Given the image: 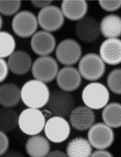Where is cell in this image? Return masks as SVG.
Masks as SVG:
<instances>
[{
	"label": "cell",
	"instance_id": "6da1fadb",
	"mask_svg": "<svg viewBox=\"0 0 121 157\" xmlns=\"http://www.w3.org/2000/svg\"><path fill=\"white\" fill-rule=\"evenodd\" d=\"M50 97L47 86L41 81L32 80L26 82L21 90V98L27 107L40 109L47 104Z\"/></svg>",
	"mask_w": 121,
	"mask_h": 157
},
{
	"label": "cell",
	"instance_id": "7a4b0ae2",
	"mask_svg": "<svg viewBox=\"0 0 121 157\" xmlns=\"http://www.w3.org/2000/svg\"><path fill=\"white\" fill-rule=\"evenodd\" d=\"M82 97L87 106L92 109H99L107 105L110 93L104 85L99 82H93L85 86Z\"/></svg>",
	"mask_w": 121,
	"mask_h": 157
},
{
	"label": "cell",
	"instance_id": "3957f363",
	"mask_svg": "<svg viewBox=\"0 0 121 157\" xmlns=\"http://www.w3.org/2000/svg\"><path fill=\"white\" fill-rule=\"evenodd\" d=\"M105 63L98 54L89 53L84 56L79 64V71L83 78L96 81L103 77L105 72Z\"/></svg>",
	"mask_w": 121,
	"mask_h": 157
},
{
	"label": "cell",
	"instance_id": "277c9868",
	"mask_svg": "<svg viewBox=\"0 0 121 157\" xmlns=\"http://www.w3.org/2000/svg\"><path fill=\"white\" fill-rule=\"evenodd\" d=\"M18 125L24 134L36 135L40 134L45 127V116L38 109H26L18 117Z\"/></svg>",
	"mask_w": 121,
	"mask_h": 157
},
{
	"label": "cell",
	"instance_id": "5b68a950",
	"mask_svg": "<svg viewBox=\"0 0 121 157\" xmlns=\"http://www.w3.org/2000/svg\"><path fill=\"white\" fill-rule=\"evenodd\" d=\"M75 100L68 92L56 90L50 94L46 107L54 116L65 117L74 109Z\"/></svg>",
	"mask_w": 121,
	"mask_h": 157
},
{
	"label": "cell",
	"instance_id": "8992f818",
	"mask_svg": "<svg viewBox=\"0 0 121 157\" xmlns=\"http://www.w3.org/2000/svg\"><path fill=\"white\" fill-rule=\"evenodd\" d=\"M58 64L51 56H42L34 61L32 67V75L36 80L44 83L54 80L57 76Z\"/></svg>",
	"mask_w": 121,
	"mask_h": 157
},
{
	"label": "cell",
	"instance_id": "52a82bcc",
	"mask_svg": "<svg viewBox=\"0 0 121 157\" xmlns=\"http://www.w3.org/2000/svg\"><path fill=\"white\" fill-rule=\"evenodd\" d=\"M87 138L92 146L96 149H106L113 144L114 131L105 123H98L89 129Z\"/></svg>",
	"mask_w": 121,
	"mask_h": 157
},
{
	"label": "cell",
	"instance_id": "ba28073f",
	"mask_svg": "<svg viewBox=\"0 0 121 157\" xmlns=\"http://www.w3.org/2000/svg\"><path fill=\"white\" fill-rule=\"evenodd\" d=\"M12 27L15 34L23 38L32 36L38 28L36 16L30 11H23L14 17Z\"/></svg>",
	"mask_w": 121,
	"mask_h": 157
},
{
	"label": "cell",
	"instance_id": "9c48e42d",
	"mask_svg": "<svg viewBox=\"0 0 121 157\" xmlns=\"http://www.w3.org/2000/svg\"><path fill=\"white\" fill-rule=\"evenodd\" d=\"M82 52L80 44L74 39L69 38L62 40L58 45L55 54L56 58L61 64L71 66L79 61Z\"/></svg>",
	"mask_w": 121,
	"mask_h": 157
},
{
	"label": "cell",
	"instance_id": "30bf717a",
	"mask_svg": "<svg viewBox=\"0 0 121 157\" xmlns=\"http://www.w3.org/2000/svg\"><path fill=\"white\" fill-rule=\"evenodd\" d=\"M38 17L40 27L47 32L59 30L64 23L62 11L55 6H49L42 9Z\"/></svg>",
	"mask_w": 121,
	"mask_h": 157
},
{
	"label": "cell",
	"instance_id": "8fae6325",
	"mask_svg": "<svg viewBox=\"0 0 121 157\" xmlns=\"http://www.w3.org/2000/svg\"><path fill=\"white\" fill-rule=\"evenodd\" d=\"M44 132L49 140L54 143H62L70 136V126L64 118L54 116L45 124Z\"/></svg>",
	"mask_w": 121,
	"mask_h": 157
},
{
	"label": "cell",
	"instance_id": "7c38bea8",
	"mask_svg": "<svg viewBox=\"0 0 121 157\" xmlns=\"http://www.w3.org/2000/svg\"><path fill=\"white\" fill-rule=\"evenodd\" d=\"M76 36L80 40L85 43H91L99 36L100 23L94 16H85L79 21L75 27Z\"/></svg>",
	"mask_w": 121,
	"mask_h": 157
},
{
	"label": "cell",
	"instance_id": "4fadbf2b",
	"mask_svg": "<svg viewBox=\"0 0 121 157\" xmlns=\"http://www.w3.org/2000/svg\"><path fill=\"white\" fill-rule=\"evenodd\" d=\"M71 124L75 129L83 132L90 128L93 125L95 115L92 109L85 106L74 108L69 115Z\"/></svg>",
	"mask_w": 121,
	"mask_h": 157
},
{
	"label": "cell",
	"instance_id": "5bb4252c",
	"mask_svg": "<svg viewBox=\"0 0 121 157\" xmlns=\"http://www.w3.org/2000/svg\"><path fill=\"white\" fill-rule=\"evenodd\" d=\"M56 82L61 89L68 92H73L81 86V75L76 68L71 66L65 67L58 72Z\"/></svg>",
	"mask_w": 121,
	"mask_h": 157
},
{
	"label": "cell",
	"instance_id": "9a60e30c",
	"mask_svg": "<svg viewBox=\"0 0 121 157\" xmlns=\"http://www.w3.org/2000/svg\"><path fill=\"white\" fill-rule=\"evenodd\" d=\"M31 46L36 55L46 56L54 52L56 46V40L50 33L41 30L33 36Z\"/></svg>",
	"mask_w": 121,
	"mask_h": 157
},
{
	"label": "cell",
	"instance_id": "2e32d148",
	"mask_svg": "<svg viewBox=\"0 0 121 157\" xmlns=\"http://www.w3.org/2000/svg\"><path fill=\"white\" fill-rule=\"evenodd\" d=\"M99 54L107 64L115 66L121 63V39L116 38L106 39L99 48Z\"/></svg>",
	"mask_w": 121,
	"mask_h": 157
},
{
	"label": "cell",
	"instance_id": "e0dca14e",
	"mask_svg": "<svg viewBox=\"0 0 121 157\" xmlns=\"http://www.w3.org/2000/svg\"><path fill=\"white\" fill-rule=\"evenodd\" d=\"M7 63L10 70L15 75H25L31 68L32 60L27 52L18 50L10 56Z\"/></svg>",
	"mask_w": 121,
	"mask_h": 157
},
{
	"label": "cell",
	"instance_id": "ac0fdd59",
	"mask_svg": "<svg viewBox=\"0 0 121 157\" xmlns=\"http://www.w3.org/2000/svg\"><path fill=\"white\" fill-rule=\"evenodd\" d=\"M61 9L64 15L69 20L77 21L85 17L88 10V5L85 1H63Z\"/></svg>",
	"mask_w": 121,
	"mask_h": 157
},
{
	"label": "cell",
	"instance_id": "d6986e66",
	"mask_svg": "<svg viewBox=\"0 0 121 157\" xmlns=\"http://www.w3.org/2000/svg\"><path fill=\"white\" fill-rule=\"evenodd\" d=\"M27 154L31 157L47 156L50 150V144L48 140L41 135H33L29 138L26 146Z\"/></svg>",
	"mask_w": 121,
	"mask_h": 157
},
{
	"label": "cell",
	"instance_id": "ffe728a7",
	"mask_svg": "<svg viewBox=\"0 0 121 157\" xmlns=\"http://www.w3.org/2000/svg\"><path fill=\"white\" fill-rule=\"evenodd\" d=\"M100 31L107 38H118L121 36V17L110 14L105 16L100 23Z\"/></svg>",
	"mask_w": 121,
	"mask_h": 157
},
{
	"label": "cell",
	"instance_id": "44dd1931",
	"mask_svg": "<svg viewBox=\"0 0 121 157\" xmlns=\"http://www.w3.org/2000/svg\"><path fill=\"white\" fill-rule=\"evenodd\" d=\"M0 91V103L4 107H14L20 102L21 91L15 84L4 83L1 86Z\"/></svg>",
	"mask_w": 121,
	"mask_h": 157
},
{
	"label": "cell",
	"instance_id": "7402d4cb",
	"mask_svg": "<svg viewBox=\"0 0 121 157\" xmlns=\"http://www.w3.org/2000/svg\"><path fill=\"white\" fill-rule=\"evenodd\" d=\"M93 149L89 140L84 138L76 137L69 142L67 147V154L69 157H90Z\"/></svg>",
	"mask_w": 121,
	"mask_h": 157
},
{
	"label": "cell",
	"instance_id": "603a6c76",
	"mask_svg": "<svg viewBox=\"0 0 121 157\" xmlns=\"http://www.w3.org/2000/svg\"><path fill=\"white\" fill-rule=\"evenodd\" d=\"M104 123L111 128L121 127V104L113 102L105 106L102 112Z\"/></svg>",
	"mask_w": 121,
	"mask_h": 157
},
{
	"label": "cell",
	"instance_id": "cb8c5ba5",
	"mask_svg": "<svg viewBox=\"0 0 121 157\" xmlns=\"http://www.w3.org/2000/svg\"><path fill=\"white\" fill-rule=\"evenodd\" d=\"M18 123V118L16 112L10 107L1 109V130L10 132L14 130Z\"/></svg>",
	"mask_w": 121,
	"mask_h": 157
},
{
	"label": "cell",
	"instance_id": "d4e9b609",
	"mask_svg": "<svg viewBox=\"0 0 121 157\" xmlns=\"http://www.w3.org/2000/svg\"><path fill=\"white\" fill-rule=\"evenodd\" d=\"M1 42V58L9 57L14 51L16 43L13 36L9 33L5 31L0 33Z\"/></svg>",
	"mask_w": 121,
	"mask_h": 157
},
{
	"label": "cell",
	"instance_id": "484cf974",
	"mask_svg": "<svg viewBox=\"0 0 121 157\" xmlns=\"http://www.w3.org/2000/svg\"><path fill=\"white\" fill-rule=\"evenodd\" d=\"M107 84L112 92L121 95V68L113 70L107 78Z\"/></svg>",
	"mask_w": 121,
	"mask_h": 157
},
{
	"label": "cell",
	"instance_id": "4316f807",
	"mask_svg": "<svg viewBox=\"0 0 121 157\" xmlns=\"http://www.w3.org/2000/svg\"><path fill=\"white\" fill-rule=\"evenodd\" d=\"M21 2L20 1H5L0 2V11L1 14L5 16H12L20 10Z\"/></svg>",
	"mask_w": 121,
	"mask_h": 157
},
{
	"label": "cell",
	"instance_id": "83f0119b",
	"mask_svg": "<svg viewBox=\"0 0 121 157\" xmlns=\"http://www.w3.org/2000/svg\"><path fill=\"white\" fill-rule=\"evenodd\" d=\"M100 6L107 12H115L121 7V1H99Z\"/></svg>",
	"mask_w": 121,
	"mask_h": 157
},
{
	"label": "cell",
	"instance_id": "f1b7e54d",
	"mask_svg": "<svg viewBox=\"0 0 121 157\" xmlns=\"http://www.w3.org/2000/svg\"><path fill=\"white\" fill-rule=\"evenodd\" d=\"M9 146V140L6 132L1 131V155L6 154Z\"/></svg>",
	"mask_w": 121,
	"mask_h": 157
},
{
	"label": "cell",
	"instance_id": "f546056e",
	"mask_svg": "<svg viewBox=\"0 0 121 157\" xmlns=\"http://www.w3.org/2000/svg\"><path fill=\"white\" fill-rule=\"evenodd\" d=\"M1 82L6 80L9 73V66L6 61L1 58Z\"/></svg>",
	"mask_w": 121,
	"mask_h": 157
},
{
	"label": "cell",
	"instance_id": "4dcf8cb0",
	"mask_svg": "<svg viewBox=\"0 0 121 157\" xmlns=\"http://www.w3.org/2000/svg\"><path fill=\"white\" fill-rule=\"evenodd\" d=\"M91 157H113L112 154L105 149H98L93 152Z\"/></svg>",
	"mask_w": 121,
	"mask_h": 157
},
{
	"label": "cell",
	"instance_id": "1f68e13d",
	"mask_svg": "<svg viewBox=\"0 0 121 157\" xmlns=\"http://www.w3.org/2000/svg\"><path fill=\"white\" fill-rule=\"evenodd\" d=\"M52 1H32L33 6L38 8H44L49 6Z\"/></svg>",
	"mask_w": 121,
	"mask_h": 157
},
{
	"label": "cell",
	"instance_id": "d6a6232c",
	"mask_svg": "<svg viewBox=\"0 0 121 157\" xmlns=\"http://www.w3.org/2000/svg\"><path fill=\"white\" fill-rule=\"evenodd\" d=\"M47 156L49 157H66L67 155L63 152L59 150H54L51 152H49Z\"/></svg>",
	"mask_w": 121,
	"mask_h": 157
}]
</instances>
